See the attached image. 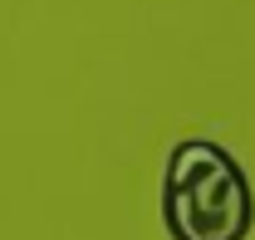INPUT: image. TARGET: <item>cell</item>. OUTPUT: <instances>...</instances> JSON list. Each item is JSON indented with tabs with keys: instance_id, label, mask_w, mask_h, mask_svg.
<instances>
[{
	"instance_id": "obj_1",
	"label": "cell",
	"mask_w": 255,
	"mask_h": 240,
	"mask_svg": "<svg viewBox=\"0 0 255 240\" xmlns=\"http://www.w3.org/2000/svg\"><path fill=\"white\" fill-rule=\"evenodd\" d=\"M162 226L172 240H246L255 226L246 167L211 137H182L162 167Z\"/></svg>"
}]
</instances>
